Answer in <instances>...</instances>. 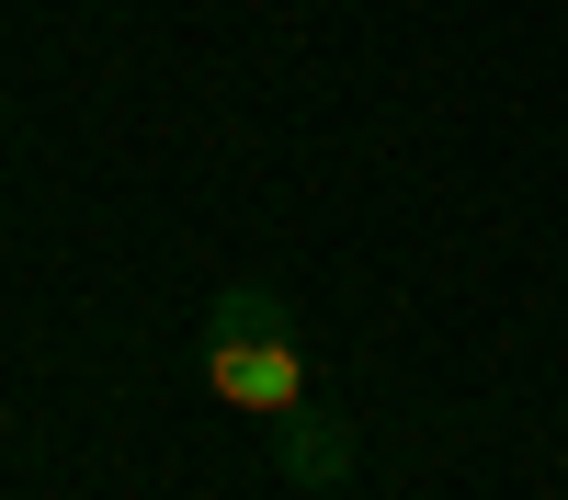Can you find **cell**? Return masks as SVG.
<instances>
[{
	"label": "cell",
	"mask_w": 568,
	"mask_h": 500,
	"mask_svg": "<svg viewBox=\"0 0 568 500\" xmlns=\"http://www.w3.org/2000/svg\"><path fill=\"white\" fill-rule=\"evenodd\" d=\"M284 478H296V489H342V478H353V421H342L329 398L284 421Z\"/></svg>",
	"instance_id": "cell-2"
},
{
	"label": "cell",
	"mask_w": 568,
	"mask_h": 500,
	"mask_svg": "<svg viewBox=\"0 0 568 500\" xmlns=\"http://www.w3.org/2000/svg\"><path fill=\"white\" fill-rule=\"evenodd\" d=\"M205 387L240 409V421H296V409H318V364L296 341V318L273 307V285H227L216 318H205Z\"/></svg>",
	"instance_id": "cell-1"
}]
</instances>
